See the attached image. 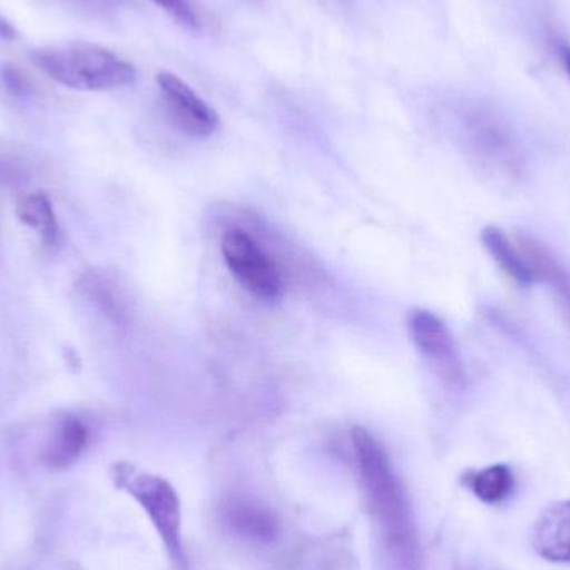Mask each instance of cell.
<instances>
[{
	"instance_id": "obj_17",
	"label": "cell",
	"mask_w": 570,
	"mask_h": 570,
	"mask_svg": "<svg viewBox=\"0 0 570 570\" xmlns=\"http://www.w3.org/2000/svg\"><path fill=\"white\" fill-rule=\"evenodd\" d=\"M554 49L556 52H558L562 67H564L566 73H568L570 80V43L566 42V40H558Z\"/></svg>"
},
{
	"instance_id": "obj_7",
	"label": "cell",
	"mask_w": 570,
	"mask_h": 570,
	"mask_svg": "<svg viewBox=\"0 0 570 570\" xmlns=\"http://www.w3.org/2000/svg\"><path fill=\"white\" fill-rule=\"evenodd\" d=\"M156 80L174 122L184 132L194 137H209L216 132L219 116L186 80L173 72H159Z\"/></svg>"
},
{
	"instance_id": "obj_15",
	"label": "cell",
	"mask_w": 570,
	"mask_h": 570,
	"mask_svg": "<svg viewBox=\"0 0 570 570\" xmlns=\"http://www.w3.org/2000/svg\"><path fill=\"white\" fill-rule=\"evenodd\" d=\"M0 83L13 99L26 100L36 94L32 80L12 63H3L0 67Z\"/></svg>"
},
{
	"instance_id": "obj_5",
	"label": "cell",
	"mask_w": 570,
	"mask_h": 570,
	"mask_svg": "<svg viewBox=\"0 0 570 570\" xmlns=\"http://www.w3.org/2000/svg\"><path fill=\"white\" fill-rule=\"evenodd\" d=\"M224 261L234 279L250 295L261 301L273 302L283 292L279 267L269 254L244 230L233 229L223 239Z\"/></svg>"
},
{
	"instance_id": "obj_1",
	"label": "cell",
	"mask_w": 570,
	"mask_h": 570,
	"mask_svg": "<svg viewBox=\"0 0 570 570\" xmlns=\"http://www.w3.org/2000/svg\"><path fill=\"white\" fill-rule=\"evenodd\" d=\"M365 508L397 570H419L421 548L407 491L387 451L364 428L352 431Z\"/></svg>"
},
{
	"instance_id": "obj_6",
	"label": "cell",
	"mask_w": 570,
	"mask_h": 570,
	"mask_svg": "<svg viewBox=\"0 0 570 570\" xmlns=\"http://www.w3.org/2000/svg\"><path fill=\"white\" fill-rule=\"evenodd\" d=\"M407 331L415 348L441 381L449 387H462L465 381L464 364L448 325L431 311L412 308L407 314Z\"/></svg>"
},
{
	"instance_id": "obj_14",
	"label": "cell",
	"mask_w": 570,
	"mask_h": 570,
	"mask_svg": "<svg viewBox=\"0 0 570 570\" xmlns=\"http://www.w3.org/2000/svg\"><path fill=\"white\" fill-rule=\"evenodd\" d=\"M465 485L479 501L495 505L511 498L515 479L509 465L495 464L465 475Z\"/></svg>"
},
{
	"instance_id": "obj_8",
	"label": "cell",
	"mask_w": 570,
	"mask_h": 570,
	"mask_svg": "<svg viewBox=\"0 0 570 570\" xmlns=\"http://www.w3.org/2000/svg\"><path fill=\"white\" fill-rule=\"evenodd\" d=\"M220 521L230 534L256 544H269L279 534L276 515L254 499H226L220 505Z\"/></svg>"
},
{
	"instance_id": "obj_2",
	"label": "cell",
	"mask_w": 570,
	"mask_h": 570,
	"mask_svg": "<svg viewBox=\"0 0 570 570\" xmlns=\"http://www.w3.org/2000/svg\"><path fill=\"white\" fill-rule=\"evenodd\" d=\"M30 60L50 79L73 90L122 89L137 79L132 63L94 43L40 47L30 52Z\"/></svg>"
},
{
	"instance_id": "obj_18",
	"label": "cell",
	"mask_w": 570,
	"mask_h": 570,
	"mask_svg": "<svg viewBox=\"0 0 570 570\" xmlns=\"http://www.w3.org/2000/svg\"><path fill=\"white\" fill-rule=\"evenodd\" d=\"M17 32L16 29H13L12 23L7 22L3 17H0V40H7V42H10V40H16Z\"/></svg>"
},
{
	"instance_id": "obj_4",
	"label": "cell",
	"mask_w": 570,
	"mask_h": 570,
	"mask_svg": "<svg viewBox=\"0 0 570 570\" xmlns=\"http://www.w3.org/2000/svg\"><path fill=\"white\" fill-rule=\"evenodd\" d=\"M469 142L481 166L499 183H518L524 176L521 147L508 124L491 110H479L469 124Z\"/></svg>"
},
{
	"instance_id": "obj_9",
	"label": "cell",
	"mask_w": 570,
	"mask_h": 570,
	"mask_svg": "<svg viewBox=\"0 0 570 570\" xmlns=\"http://www.w3.org/2000/svg\"><path fill=\"white\" fill-rule=\"evenodd\" d=\"M532 548L546 561L570 564V501L541 512L532 528Z\"/></svg>"
},
{
	"instance_id": "obj_11",
	"label": "cell",
	"mask_w": 570,
	"mask_h": 570,
	"mask_svg": "<svg viewBox=\"0 0 570 570\" xmlns=\"http://www.w3.org/2000/svg\"><path fill=\"white\" fill-rule=\"evenodd\" d=\"M89 444V428L76 415L56 422L42 449V462L52 471H63L79 461Z\"/></svg>"
},
{
	"instance_id": "obj_3",
	"label": "cell",
	"mask_w": 570,
	"mask_h": 570,
	"mask_svg": "<svg viewBox=\"0 0 570 570\" xmlns=\"http://www.w3.org/2000/svg\"><path fill=\"white\" fill-rule=\"evenodd\" d=\"M117 489L129 494L146 512L177 570L189 569L183 542V508L179 494L167 479L140 471L129 462L112 468Z\"/></svg>"
},
{
	"instance_id": "obj_16",
	"label": "cell",
	"mask_w": 570,
	"mask_h": 570,
	"mask_svg": "<svg viewBox=\"0 0 570 570\" xmlns=\"http://www.w3.org/2000/svg\"><path fill=\"white\" fill-rule=\"evenodd\" d=\"M154 3L166 10L169 16L180 26L187 27V29L196 30L199 29L200 22L197 17L196 10L190 6L189 0H153Z\"/></svg>"
},
{
	"instance_id": "obj_10",
	"label": "cell",
	"mask_w": 570,
	"mask_h": 570,
	"mask_svg": "<svg viewBox=\"0 0 570 570\" xmlns=\"http://www.w3.org/2000/svg\"><path fill=\"white\" fill-rule=\"evenodd\" d=\"M518 247L522 256L528 261L531 269L534 271L538 281H544L551 287L556 302L561 307L562 317L570 331V274L559 263L558 257L551 253L546 244L528 234H519Z\"/></svg>"
},
{
	"instance_id": "obj_13",
	"label": "cell",
	"mask_w": 570,
	"mask_h": 570,
	"mask_svg": "<svg viewBox=\"0 0 570 570\" xmlns=\"http://www.w3.org/2000/svg\"><path fill=\"white\" fill-rule=\"evenodd\" d=\"M17 217L23 226L36 230L47 247H53L59 243V223L46 193H33L23 197L17 206Z\"/></svg>"
},
{
	"instance_id": "obj_12",
	"label": "cell",
	"mask_w": 570,
	"mask_h": 570,
	"mask_svg": "<svg viewBox=\"0 0 570 570\" xmlns=\"http://www.w3.org/2000/svg\"><path fill=\"white\" fill-rule=\"evenodd\" d=\"M482 246L488 250L489 256L492 257L499 269L514 281L521 287H531L532 284L538 283L534 271L529 266L525 257L522 256L519 247L509 240L504 230L495 226L485 227L481 234Z\"/></svg>"
}]
</instances>
